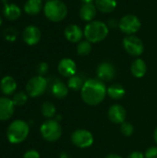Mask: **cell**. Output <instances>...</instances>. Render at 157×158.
Masks as SVG:
<instances>
[{"label": "cell", "instance_id": "cell-1", "mask_svg": "<svg viewBox=\"0 0 157 158\" xmlns=\"http://www.w3.org/2000/svg\"><path fill=\"white\" fill-rule=\"evenodd\" d=\"M107 94V88L104 81L99 79H89L85 81L81 90V96L82 101L91 106L101 104Z\"/></svg>", "mask_w": 157, "mask_h": 158}, {"label": "cell", "instance_id": "cell-2", "mask_svg": "<svg viewBox=\"0 0 157 158\" xmlns=\"http://www.w3.org/2000/svg\"><path fill=\"white\" fill-rule=\"evenodd\" d=\"M85 40L92 44H97L104 41L109 33V27L101 20H93L86 24L83 30Z\"/></svg>", "mask_w": 157, "mask_h": 158}, {"label": "cell", "instance_id": "cell-3", "mask_svg": "<svg viewBox=\"0 0 157 158\" xmlns=\"http://www.w3.org/2000/svg\"><path fill=\"white\" fill-rule=\"evenodd\" d=\"M30 133L29 124L22 120L17 119L9 124L6 130V138L10 143L18 144L24 142Z\"/></svg>", "mask_w": 157, "mask_h": 158}, {"label": "cell", "instance_id": "cell-4", "mask_svg": "<svg viewBox=\"0 0 157 158\" xmlns=\"http://www.w3.org/2000/svg\"><path fill=\"white\" fill-rule=\"evenodd\" d=\"M43 13L52 22H60L68 15V6L62 0H50L43 6Z\"/></svg>", "mask_w": 157, "mask_h": 158}, {"label": "cell", "instance_id": "cell-5", "mask_svg": "<svg viewBox=\"0 0 157 158\" xmlns=\"http://www.w3.org/2000/svg\"><path fill=\"white\" fill-rule=\"evenodd\" d=\"M40 132L43 140L49 143H54L60 139L62 135V128L59 121L50 118L41 125Z\"/></svg>", "mask_w": 157, "mask_h": 158}, {"label": "cell", "instance_id": "cell-6", "mask_svg": "<svg viewBox=\"0 0 157 158\" xmlns=\"http://www.w3.org/2000/svg\"><path fill=\"white\" fill-rule=\"evenodd\" d=\"M48 86V81L43 76H34L26 84V93L30 97H39L44 94Z\"/></svg>", "mask_w": 157, "mask_h": 158}, {"label": "cell", "instance_id": "cell-7", "mask_svg": "<svg viewBox=\"0 0 157 158\" xmlns=\"http://www.w3.org/2000/svg\"><path fill=\"white\" fill-rule=\"evenodd\" d=\"M141 27L142 22L140 19L134 14H127L123 16L118 21L119 30L127 35L135 34L140 31Z\"/></svg>", "mask_w": 157, "mask_h": 158}, {"label": "cell", "instance_id": "cell-8", "mask_svg": "<svg viewBox=\"0 0 157 158\" xmlns=\"http://www.w3.org/2000/svg\"><path fill=\"white\" fill-rule=\"evenodd\" d=\"M71 143L78 148L85 149L93 144L94 138L91 131L85 129H78L71 133Z\"/></svg>", "mask_w": 157, "mask_h": 158}, {"label": "cell", "instance_id": "cell-9", "mask_svg": "<svg viewBox=\"0 0 157 158\" xmlns=\"http://www.w3.org/2000/svg\"><path fill=\"white\" fill-rule=\"evenodd\" d=\"M125 51L132 56H140L144 51V44L142 39L136 35H127L123 39Z\"/></svg>", "mask_w": 157, "mask_h": 158}, {"label": "cell", "instance_id": "cell-10", "mask_svg": "<svg viewBox=\"0 0 157 158\" xmlns=\"http://www.w3.org/2000/svg\"><path fill=\"white\" fill-rule=\"evenodd\" d=\"M116 68L112 63L102 62L96 69L97 79L102 81H111L116 77Z\"/></svg>", "mask_w": 157, "mask_h": 158}, {"label": "cell", "instance_id": "cell-11", "mask_svg": "<svg viewBox=\"0 0 157 158\" xmlns=\"http://www.w3.org/2000/svg\"><path fill=\"white\" fill-rule=\"evenodd\" d=\"M42 38V32L37 26L29 25L22 31V39L28 45L37 44Z\"/></svg>", "mask_w": 157, "mask_h": 158}, {"label": "cell", "instance_id": "cell-12", "mask_svg": "<svg viewBox=\"0 0 157 158\" xmlns=\"http://www.w3.org/2000/svg\"><path fill=\"white\" fill-rule=\"evenodd\" d=\"M64 36L68 42L78 44L82 40V37H84V33L83 30L79 25L69 24L64 30Z\"/></svg>", "mask_w": 157, "mask_h": 158}, {"label": "cell", "instance_id": "cell-13", "mask_svg": "<svg viewBox=\"0 0 157 158\" xmlns=\"http://www.w3.org/2000/svg\"><path fill=\"white\" fill-rule=\"evenodd\" d=\"M107 116L109 120L114 124H122L126 121L127 111L120 105H113L109 107Z\"/></svg>", "mask_w": 157, "mask_h": 158}, {"label": "cell", "instance_id": "cell-14", "mask_svg": "<svg viewBox=\"0 0 157 158\" xmlns=\"http://www.w3.org/2000/svg\"><path fill=\"white\" fill-rule=\"evenodd\" d=\"M15 111V105L12 99L8 97H0V120L6 121L10 119Z\"/></svg>", "mask_w": 157, "mask_h": 158}, {"label": "cell", "instance_id": "cell-15", "mask_svg": "<svg viewBox=\"0 0 157 158\" xmlns=\"http://www.w3.org/2000/svg\"><path fill=\"white\" fill-rule=\"evenodd\" d=\"M57 69H58V72L60 73V75H62L63 77L70 78L76 74L77 66L73 59H71L69 57H65L59 61Z\"/></svg>", "mask_w": 157, "mask_h": 158}, {"label": "cell", "instance_id": "cell-16", "mask_svg": "<svg viewBox=\"0 0 157 158\" xmlns=\"http://www.w3.org/2000/svg\"><path fill=\"white\" fill-rule=\"evenodd\" d=\"M97 8L94 3H83L80 8L79 16L80 18L86 22H90L94 20V18L97 14Z\"/></svg>", "mask_w": 157, "mask_h": 158}, {"label": "cell", "instance_id": "cell-17", "mask_svg": "<svg viewBox=\"0 0 157 158\" xmlns=\"http://www.w3.org/2000/svg\"><path fill=\"white\" fill-rule=\"evenodd\" d=\"M0 90L5 95H11L17 90V82L11 76H5L0 81Z\"/></svg>", "mask_w": 157, "mask_h": 158}, {"label": "cell", "instance_id": "cell-18", "mask_svg": "<svg viewBox=\"0 0 157 158\" xmlns=\"http://www.w3.org/2000/svg\"><path fill=\"white\" fill-rule=\"evenodd\" d=\"M130 72L135 78H143L147 72V65L142 58L135 59L130 66Z\"/></svg>", "mask_w": 157, "mask_h": 158}, {"label": "cell", "instance_id": "cell-19", "mask_svg": "<svg viewBox=\"0 0 157 158\" xmlns=\"http://www.w3.org/2000/svg\"><path fill=\"white\" fill-rule=\"evenodd\" d=\"M3 14L8 20H17L21 16V10L16 4L6 3L3 7Z\"/></svg>", "mask_w": 157, "mask_h": 158}, {"label": "cell", "instance_id": "cell-20", "mask_svg": "<svg viewBox=\"0 0 157 158\" xmlns=\"http://www.w3.org/2000/svg\"><path fill=\"white\" fill-rule=\"evenodd\" d=\"M94 5L98 11L104 14L112 13L118 5L117 0H94Z\"/></svg>", "mask_w": 157, "mask_h": 158}, {"label": "cell", "instance_id": "cell-21", "mask_svg": "<svg viewBox=\"0 0 157 158\" xmlns=\"http://www.w3.org/2000/svg\"><path fill=\"white\" fill-rule=\"evenodd\" d=\"M24 11L31 16L38 15L42 9H43V5L42 0H27L23 6Z\"/></svg>", "mask_w": 157, "mask_h": 158}, {"label": "cell", "instance_id": "cell-22", "mask_svg": "<svg viewBox=\"0 0 157 158\" xmlns=\"http://www.w3.org/2000/svg\"><path fill=\"white\" fill-rule=\"evenodd\" d=\"M51 92L53 95L58 99L65 98L68 94V87L61 81H55L51 87Z\"/></svg>", "mask_w": 157, "mask_h": 158}, {"label": "cell", "instance_id": "cell-23", "mask_svg": "<svg viewBox=\"0 0 157 158\" xmlns=\"http://www.w3.org/2000/svg\"><path fill=\"white\" fill-rule=\"evenodd\" d=\"M125 94L126 90L121 84L115 83L107 88V95L114 100H120L125 96Z\"/></svg>", "mask_w": 157, "mask_h": 158}, {"label": "cell", "instance_id": "cell-24", "mask_svg": "<svg viewBox=\"0 0 157 158\" xmlns=\"http://www.w3.org/2000/svg\"><path fill=\"white\" fill-rule=\"evenodd\" d=\"M84 82L85 81L82 80V78L81 76L75 74L72 77L68 78V89H70L72 91H81Z\"/></svg>", "mask_w": 157, "mask_h": 158}, {"label": "cell", "instance_id": "cell-25", "mask_svg": "<svg viewBox=\"0 0 157 158\" xmlns=\"http://www.w3.org/2000/svg\"><path fill=\"white\" fill-rule=\"evenodd\" d=\"M42 114L44 118L50 119L52 118H54L56 114V108L55 106V105L51 102H45L43 104L42 108H41Z\"/></svg>", "mask_w": 157, "mask_h": 158}, {"label": "cell", "instance_id": "cell-26", "mask_svg": "<svg viewBox=\"0 0 157 158\" xmlns=\"http://www.w3.org/2000/svg\"><path fill=\"white\" fill-rule=\"evenodd\" d=\"M92 51V43L87 40H81L77 44V54L81 56H88Z\"/></svg>", "mask_w": 157, "mask_h": 158}, {"label": "cell", "instance_id": "cell-27", "mask_svg": "<svg viewBox=\"0 0 157 158\" xmlns=\"http://www.w3.org/2000/svg\"><path fill=\"white\" fill-rule=\"evenodd\" d=\"M28 97L29 95L27 94V93L25 92H18L13 95L12 101L15 105V106H24L27 101H28Z\"/></svg>", "mask_w": 157, "mask_h": 158}, {"label": "cell", "instance_id": "cell-28", "mask_svg": "<svg viewBox=\"0 0 157 158\" xmlns=\"http://www.w3.org/2000/svg\"><path fill=\"white\" fill-rule=\"evenodd\" d=\"M120 131H121V133H122L124 136H126V137H130V136L133 134V132H134V127L132 126L131 123L125 121V122H123V123L121 124V126H120Z\"/></svg>", "mask_w": 157, "mask_h": 158}, {"label": "cell", "instance_id": "cell-29", "mask_svg": "<svg viewBox=\"0 0 157 158\" xmlns=\"http://www.w3.org/2000/svg\"><path fill=\"white\" fill-rule=\"evenodd\" d=\"M17 36H18V31L15 28L13 27H9V28H6L5 31H4V37L6 41L8 42H14L16 41L17 39Z\"/></svg>", "mask_w": 157, "mask_h": 158}, {"label": "cell", "instance_id": "cell-30", "mask_svg": "<svg viewBox=\"0 0 157 158\" xmlns=\"http://www.w3.org/2000/svg\"><path fill=\"white\" fill-rule=\"evenodd\" d=\"M49 69V66L46 62H41L37 66V72L40 76H43L47 73Z\"/></svg>", "mask_w": 157, "mask_h": 158}, {"label": "cell", "instance_id": "cell-31", "mask_svg": "<svg viewBox=\"0 0 157 158\" xmlns=\"http://www.w3.org/2000/svg\"><path fill=\"white\" fill-rule=\"evenodd\" d=\"M145 158H157V146H152L148 148L144 154Z\"/></svg>", "mask_w": 157, "mask_h": 158}, {"label": "cell", "instance_id": "cell-32", "mask_svg": "<svg viewBox=\"0 0 157 158\" xmlns=\"http://www.w3.org/2000/svg\"><path fill=\"white\" fill-rule=\"evenodd\" d=\"M22 158H41V156H40V154L36 150L31 149V150H28L27 152H25Z\"/></svg>", "mask_w": 157, "mask_h": 158}, {"label": "cell", "instance_id": "cell-33", "mask_svg": "<svg viewBox=\"0 0 157 158\" xmlns=\"http://www.w3.org/2000/svg\"><path fill=\"white\" fill-rule=\"evenodd\" d=\"M128 158H145V156H144V154H143L140 151H133L132 153L129 155Z\"/></svg>", "mask_w": 157, "mask_h": 158}, {"label": "cell", "instance_id": "cell-34", "mask_svg": "<svg viewBox=\"0 0 157 158\" xmlns=\"http://www.w3.org/2000/svg\"><path fill=\"white\" fill-rule=\"evenodd\" d=\"M59 158H72V157H71V156H70L68 153H67V152L63 151V152H61V153H60V155H59Z\"/></svg>", "mask_w": 157, "mask_h": 158}, {"label": "cell", "instance_id": "cell-35", "mask_svg": "<svg viewBox=\"0 0 157 158\" xmlns=\"http://www.w3.org/2000/svg\"><path fill=\"white\" fill-rule=\"evenodd\" d=\"M105 158H123L121 156H118V155H117V154H110V155H108Z\"/></svg>", "mask_w": 157, "mask_h": 158}, {"label": "cell", "instance_id": "cell-36", "mask_svg": "<svg viewBox=\"0 0 157 158\" xmlns=\"http://www.w3.org/2000/svg\"><path fill=\"white\" fill-rule=\"evenodd\" d=\"M154 139H155V142L157 143V128L155 129V132H154Z\"/></svg>", "mask_w": 157, "mask_h": 158}, {"label": "cell", "instance_id": "cell-37", "mask_svg": "<svg viewBox=\"0 0 157 158\" xmlns=\"http://www.w3.org/2000/svg\"><path fill=\"white\" fill-rule=\"evenodd\" d=\"M82 3H92L93 1H94V0H81Z\"/></svg>", "mask_w": 157, "mask_h": 158}, {"label": "cell", "instance_id": "cell-38", "mask_svg": "<svg viewBox=\"0 0 157 158\" xmlns=\"http://www.w3.org/2000/svg\"><path fill=\"white\" fill-rule=\"evenodd\" d=\"M2 21H3V19H2V18H1V16H0V25L2 24Z\"/></svg>", "mask_w": 157, "mask_h": 158}, {"label": "cell", "instance_id": "cell-39", "mask_svg": "<svg viewBox=\"0 0 157 158\" xmlns=\"http://www.w3.org/2000/svg\"><path fill=\"white\" fill-rule=\"evenodd\" d=\"M42 1H45V2H48V1H50V0H42Z\"/></svg>", "mask_w": 157, "mask_h": 158}]
</instances>
